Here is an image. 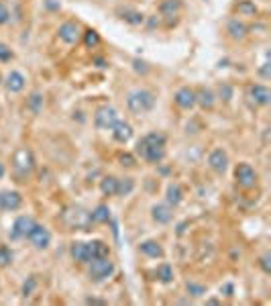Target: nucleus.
<instances>
[{
    "label": "nucleus",
    "instance_id": "nucleus-1",
    "mask_svg": "<svg viewBox=\"0 0 271 306\" xmlns=\"http://www.w3.org/2000/svg\"><path fill=\"white\" fill-rule=\"evenodd\" d=\"M165 143H167V137L159 131H151L147 135H143L139 141H137V149L135 153L145 159L147 163H153V165H159L163 159H165Z\"/></svg>",
    "mask_w": 271,
    "mask_h": 306
},
{
    "label": "nucleus",
    "instance_id": "nucleus-2",
    "mask_svg": "<svg viewBox=\"0 0 271 306\" xmlns=\"http://www.w3.org/2000/svg\"><path fill=\"white\" fill-rule=\"evenodd\" d=\"M155 102H157L155 94L147 88H137V90H131L127 94V108L137 117L151 113L155 108Z\"/></svg>",
    "mask_w": 271,
    "mask_h": 306
},
{
    "label": "nucleus",
    "instance_id": "nucleus-3",
    "mask_svg": "<svg viewBox=\"0 0 271 306\" xmlns=\"http://www.w3.org/2000/svg\"><path fill=\"white\" fill-rule=\"evenodd\" d=\"M35 169V157L29 147H18L12 155V173L16 182H27Z\"/></svg>",
    "mask_w": 271,
    "mask_h": 306
},
{
    "label": "nucleus",
    "instance_id": "nucleus-4",
    "mask_svg": "<svg viewBox=\"0 0 271 306\" xmlns=\"http://www.w3.org/2000/svg\"><path fill=\"white\" fill-rule=\"evenodd\" d=\"M61 223H63L70 231H76V229H78V231H90V227L94 225L90 212L84 210V208H80V206H70V208H65L63 214H61Z\"/></svg>",
    "mask_w": 271,
    "mask_h": 306
},
{
    "label": "nucleus",
    "instance_id": "nucleus-5",
    "mask_svg": "<svg viewBox=\"0 0 271 306\" xmlns=\"http://www.w3.org/2000/svg\"><path fill=\"white\" fill-rule=\"evenodd\" d=\"M115 274H117V264L110 259V255L108 257H96L88 264V276L96 284L110 280Z\"/></svg>",
    "mask_w": 271,
    "mask_h": 306
},
{
    "label": "nucleus",
    "instance_id": "nucleus-6",
    "mask_svg": "<svg viewBox=\"0 0 271 306\" xmlns=\"http://www.w3.org/2000/svg\"><path fill=\"white\" fill-rule=\"evenodd\" d=\"M119 121H121V117H119V111L115 106L106 104V106L96 108V113H94V127L98 131H110Z\"/></svg>",
    "mask_w": 271,
    "mask_h": 306
},
{
    "label": "nucleus",
    "instance_id": "nucleus-7",
    "mask_svg": "<svg viewBox=\"0 0 271 306\" xmlns=\"http://www.w3.org/2000/svg\"><path fill=\"white\" fill-rule=\"evenodd\" d=\"M235 182H237V186H241L243 190H251V188H255L257 186V171H255V167L251 165V163H239L237 167H235Z\"/></svg>",
    "mask_w": 271,
    "mask_h": 306
},
{
    "label": "nucleus",
    "instance_id": "nucleus-8",
    "mask_svg": "<svg viewBox=\"0 0 271 306\" xmlns=\"http://www.w3.org/2000/svg\"><path fill=\"white\" fill-rule=\"evenodd\" d=\"M27 239H29V243H31L35 249L43 251V249H47V247L51 245V231H49L45 225L37 223V225L31 229V233H29Z\"/></svg>",
    "mask_w": 271,
    "mask_h": 306
},
{
    "label": "nucleus",
    "instance_id": "nucleus-9",
    "mask_svg": "<svg viewBox=\"0 0 271 306\" xmlns=\"http://www.w3.org/2000/svg\"><path fill=\"white\" fill-rule=\"evenodd\" d=\"M37 225V221L29 214H20L16 216V221L12 223V229H10V239L12 241H18V239H27L31 229Z\"/></svg>",
    "mask_w": 271,
    "mask_h": 306
},
{
    "label": "nucleus",
    "instance_id": "nucleus-10",
    "mask_svg": "<svg viewBox=\"0 0 271 306\" xmlns=\"http://www.w3.org/2000/svg\"><path fill=\"white\" fill-rule=\"evenodd\" d=\"M57 37H59V41H63L67 45H76L80 41V37H82V27L76 20H65V23L59 25Z\"/></svg>",
    "mask_w": 271,
    "mask_h": 306
},
{
    "label": "nucleus",
    "instance_id": "nucleus-11",
    "mask_svg": "<svg viewBox=\"0 0 271 306\" xmlns=\"http://www.w3.org/2000/svg\"><path fill=\"white\" fill-rule=\"evenodd\" d=\"M22 206V194L18 190H0V212H14Z\"/></svg>",
    "mask_w": 271,
    "mask_h": 306
},
{
    "label": "nucleus",
    "instance_id": "nucleus-12",
    "mask_svg": "<svg viewBox=\"0 0 271 306\" xmlns=\"http://www.w3.org/2000/svg\"><path fill=\"white\" fill-rule=\"evenodd\" d=\"M173 102H175V106L182 108V111H192V108L196 106V90L190 88V86L177 88L175 94H173Z\"/></svg>",
    "mask_w": 271,
    "mask_h": 306
},
{
    "label": "nucleus",
    "instance_id": "nucleus-13",
    "mask_svg": "<svg viewBox=\"0 0 271 306\" xmlns=\"http://www.w3.org/2000/svg\"><path fill=\"white\" fill-rule=\"evenodd\" d=\"M229 153L224 151V149H220V147H216V149H212L210 155H208V167L214 171V173H218V176H224L227 173V169H229Z\"/></svg>",
    "mask_w": 271,
    "mask_h": 306
},
{
    "label": "nucleus",
    "instance_id": "nucleus-14",
    "mask_svg": "<svg viewBox=\"0 0 271 306\" xmlns=\"http://www.w3.org/2000/svg\"><path fill=\"white\" fill-rule=\"evenodd\" d=\"M182 12V0H161L159 4V14L165 18V25L171 27L177 23V16Z\"/></svg>",
    "mask_w": 271,
    "mask_h": 306
},
{
    "label": "nucleus",
    "instance_id": "nucleus-15",
    "mask_svg": "<svg viewBox=\"0 0 271 306\" xmlns=\"http://www.w3.org/2000/svg\"><path fill=\"white\" fill-rule=\"evenodd\" d=\"M247 96H249V100H251L253 104H257V106H267L271 102V90L267 86H263V84H253V86H249Z\"/></svg>",
    "mask_w": 271,
    "mask_h": 306
},
{
    "label": "nucleus",
    "instance_id": "nucleus-16",
    "mask_svg": "<svg viewBox=\"0 0 271 306\" xmlns=\"http://www.w3.org/2000/svg\"><path fill=\"white\" fill-rule=\"evenodd\" d=\"M151 218L157 223V225H169L173 221V208L165 202H159V204H153L151 206Z\"/></svg>",
    "mask_w": 271,
    "mask_h": 306
},
{
    "label": "nucleus",
    "instance_id": "nucleus-17",
    "mask_svg": "<svg viewBox=\"0 0 271 306\" xmlns=\"http://www.w3.org/2000/svg\"><path fill=\"white\" fill-rule=\"evenodd\" d=\"M4 86H6V90H8V92L18 94V92H22V90H25V86H27V78H25L20 72L12 70V72H8V74H6V78H4Z\"/></svg>",
    "mask_w": 271,
    "mask_h": 306
},
{
    "label": "nucleus",
    "instance_id": "nucleus-18",
    "mask_svg": "<svg viewBox=\"0 0 271 306\" xmlns=\"http://www.w3.org/2000/svg\"><path fill=\"white\" fill-rule=\"evenodd\" d=\"M110 131H112V139L117 143H123V145L129 143L133 139V133H135L133 127H131V123H127V121H119Z\"/></svg>",
    "mask_w": 271,
    "mask_h": 306
},
{
    "label": "nucleus",
    "instance_id": "nucleus-19",
    "mask_svg": "<svg viewBox=\"0 0 271 306\" xmlns=\"http://www.w3.org/2000/svg\"><path fill=\"white\" fill-rule=\"evenodd\" d=\"M139 251H141V255H145V257H149V259H161V257L165 255L161 243L155 241V239H147V241H143V243L139 245Z\"/></svg>",
    "mask_w": 271,
    "mask_h": 306
},
{
    "label": "nucleus",
    "instance_id": "nucleus-20",
    "mask_svg": "<svg viewBox=\"0 0 271 306\" xmlns=\"http://www.w3.org/2000/svg\"><path fill=\"white\" fill-rule=\"evenodd\" d=\"M70 255H72V259L78 261V264H90V261H92L88 243H84V241H74V243L70 245Z\"/></svg>",
    "mask_w": 271,
    "mask_h": 306
},
{
    "label": "nucleus",
    "instance_id": "nucleus-21",
    "mask_svg": "<svg viewBox=\"0 0 271 306\" xmlns=\"http://www.w3.org/2000/svg\"><path fill=\"white\" fill-rule=\"evenodd\" d=\"M196 104L202 108V111H212L214 104H216V94L210 90V88H198L196 90Z\"/></svg>",
    "mask_w": 271,
    "mask_h": 306
},
{
    "label": "nucleus",
    "instance_id": "nucleus-22",
    "mask_svg": "<svg viewBox=\"0 0 271 306\" xmlns=\"http://www.w3.org/2000/svg\"><path fill=\"white\" fill-rule=\"evenodd\" d=\"M182 202H184V190H182L179 184L171 182L165 190V204H169L171 208H177Z\"/></svg>",
    "mask_w": 271,
    "mask_h": 306
},
{
    "label": "nucleus",
    "instance_id": "nucleus-23",
    "mask_svg": "<svg viewBox=\"0 0 271 306\" xmlns=\"http://www.w3.org/2000/svg\"><path fill=\"white\" fill-rule=\"evenodd\" d=\"M227 33H229V37H231V39L241 41V39H245V37H247L249 29H247V25H245L243 20H239V18H231V20H229V25H227Z\"/></svg>",
    "mask_w": 271,
    "mask_h": 306
},
{
    "label": "nucleus",
    "instance_id": "nucleus-24",
    "mask_svg": "<svg viewBox=\"0 0 271 306\" xmlns=\"http://www.w3.org/2000/svg\"><path fill=\"white\" fill-rule=\"evenodd\" d=\"M119 16H121L125 23L133 25V27L145 23V14L139 12V10H135V8H121V10H119Z\"/></svg>",
    "mask_w": 271,
    "mask_h": 306
},
{
    "label": "nucleus",
    "instance_id": "nucleus-25",
    "mask_svg": "<svg viewBox=\"0 0 271 306\" xmlns=\"http://www.w3.org/2000/svg\"><path fill=\"white\" fill-rule=\"evenodd\" d=\"M235 10H237L239 16H257L259 14V8H257V4L253 0H239Z\"/></svg>",
    "mask_w": 271,
    "mask_h": 306
},
{
    "label": "nucleus",
    "instance_id": "nucleus-26",
    "mask_svg": "<svg viewBox=\"0 0 271 306\" xmlns=\"http://www.w3.org/2000/svg\"><path fill=\"white\" fill-rule=\"evenodd\" d=\"M88 249H90L92 259H96V257H108V255H110V247H108L104 241H100V239L90 241V243H88Z\"/></svg>",
    "mask_w": 271,
    "mask_h": 306
},
{
    "label": "nucleus",
    "instance_id": "nucleus-27",
    "mask_svg": "<svg viewBox=\"0 0 271 306\" xmlns=\"http://www.w3.org/2000/svg\"><path fill=\"white\" fill-rule=\"evenodd\" d=\"M43 104H45V98L41 92H31L29 98H27V108L31 115H39L43 111Z\"/></svg>",
    "mask_w": 271,
    "mask_h": 306
},
{
    "label": "nucleus",
    "instance_id": "nucleus-28",
    "mask_svg": "<svg viewBox=\"0 0 271 306\" xmlns=\"http://www.w3.org/2000/svg\"><path fill=\"white\" fill-rule=\"evenodd\" d=\"M90 216H92V223H94V225H102V223H108V221L112 218L108 204H98V206L90 212Z\"/></svg>",
    "mask_w": 271,
    "mask_h": 306
},
{
    "label": "nucleus",
    "instance_id": "nucleus-29",
    "mask_svg": "<svg viewBox=\"0 0 271 306\" xmlns=\"http://www.w3.org/2000/svg\"><path fill=\"white\" fill-rule=\"evenodd\" d=\"M117 184H119V178L115 176H104L100 180V192L104 196H117Z\"/></svg>",
    "mask_w": 271,
    "mask_h": 306
},
{
    "label": "nucleus",
    "instance_id": "nucleus-30",
    "mask_svg": "<svg viewBox=\"0 0 271 306\" xmlns=\"http://www.w3.org/2000/svg\"><path fill=\"white\" fill-rule=\"evenodd\" d=\"M155 276H157V280H159L161 284H171V282H173V268H171L169 264H161V266L157 268Z\"/></svg>",
    "mask_w": 271,
    "mask_h": 306
},
{
    "label": "nucleus",
    "instance_id": "nucleus-31",
    "mask_svg": "<svg viewBox=\"0 0 271 306\" xmlns=\"http://www.w3.org/2000/svg\"><path fill=\"white\" fill-rule=\"evenodd\" d=\"M133 190H135V182H133V178H119V184H117V196H129Z\"/></svg>",
    "mask_w": 271,
    "mask_h": 306
},
{
    "label": "nucleus",
    "instance_id": "nucleus-32",
    "mask_svg": "<svg viewBox=\"0 0 271 306\" xmlns=\"http://www.w3.org/2000/svg\"><path fill=\"white\" fill-rule=\"evenodd\" d=\"M82 37H84V45H86L88 49H94V47L100 45V35H98L94 29H86V31L82 33Z\"/></svg>",
    "mask_w": 271,
    "mask_h": 306
},
{
    "label": "nucleus",
    "instance_id": "nucleus-33",
    "mask_svg": "<svg viewBox=\"0 0 271 306\" xmlns=\"http://www.w3.org/2000/svg\"><path fill=\"white\" fill-rule=\"evenodd\" d=\"M186 292L190 298H200L206 294V286H202L198 282H186Z\"/></svg>",
    "mask_w": 271,
    "mask_h": 306
},
{
    "label": "nucleus",
    "instance_id": "nucleus-34",
    "mask_svg": "<svg viewBox=\"0 0 271 306\" xmlns=\"http://www.w3.org/2000/svg\"><path fill=\"white\" fill-rule=\"evenodd\" d=\"M14 259V253L8 245H0V268H8Z\"/></svg>",
    "mask_w": 271,
    "mask_h": 306
},
{
    "label": "nucleus",
    "instance_id": "nucleus-35",
    "mask_svg": "<svg viewBox=\"0 0 271 306\" xmlns=\"http://www.w3.org/2000/svg\"><path fill=\"white\" fill-rule=\"evenodd\" d=\"M37 286H39V282H37V278L35 276H31V278H27L25 280V284H22V296L27 298V296H33V292L37 290Z\"/></svg>",
    "mask_w": 271,
    "mask_h": 306
},
{
    "label": "nucleus",
    "instance_id": "nucleus-36",
    "mask_svg": "<svg viewBox=\"0 0 271 306\" xmlns=\"http://www.w3.org/2000/svg\"><path fill=\"white\" fill-rule=\"evenodd\" d=\"M119 163H121L123 167H135L137 157L133 153H121V155H119Z\"/></svg>",
    "mask_w": 271,
    "mask_h": 306
},
{
    "label": "nucleus",
    "instance_id": "nucleus-37",
    "mask_svg": "<svg viewBox=\"0 0 271 306\" xmlns=\"http://www.w3.org/2000/svg\"><path fill=\"white\" fill-rule=\"evenodd\" d=\"M233 94H235V92H233V88H231L229 84H224V82H222V84L218 86V96H220L224 102H229V100L233 98Z\"/></svg>",
    "mask_w": 271,
    "mask_h": 306
},
{
    "label": "nucleus",
    "instance_id": "nucleus-38",
    "mask_svg": "<svg viewBox=\"0 0 271 306\" xmlns=\"http://www.w3.org/2000/svg\"><path fill=\"white\" fill-rule=\"evenodd\" d=\"M10 23V8L6 6L4 0H0V25H8Z\"/></svg>",
    "mask_w": 271,
    "mask_h": 306
},
{
    "label": "nucleus",
    "instance_id": "nucleus-39",
    "mask_svg": "<svg viewBox=\"0 0 271 306\" xmlns=\"http://www.w3.org/2000/svg\"><path fill=\"white\" fill-rule=\"evenodd\" d=\"M259 268L263 270V274H271V253H263L261 257H259Z\"/></svg>",
    "mask_w": 271,
    "mask_h": 306
},
{
    "label": "nucleus",
    "instance_id": "nucleus-40",
    "mask_svg": "<svg viewBox=\"0 0 271 306\" xmlns=\"http://www.w3.org/2000/svg\"><path fill=\"white\" fill-rule=\"evenodd\" d=\"M12 57H14V53L10 51V47H8L6 43H0V61L6 63V61H10Z\"/></svg>",
    "mask_w": 271,
    "mask_h": 306
},
{
    "label": "nucleus",
    "instance_id": "nucleus-41",
    "mask_svg": "<svg viewBox=\"0 0 271 306\" xmlns=\"http://www.w3.org/2000/svg\"><path fill=\"white\" fill-rule=\"evenodd\" d=\"M259 76H261V78H265V80H269L271 78V63L269 61H265V63L259 68Z\"/></svg>",
    "mask_w": 271,
    "mask_h": 306
},
{
    "label": "nucleus",
    "instance_id": "nucleus-42",
    "mask_svg": "<svg viewBox=\"0 0 271 306\" xmlns=\"http://www.w3.org/2000/svg\"><path fill=\"white\" fill-rule=\"evenodd\" d=\"M133 65H135L137 72H141V74H147V72H149V68H147V63H145V61H139V59H135V61H133Z\"/></svg>",
    "mask_w": 271,
    "mask_h": 306
},
{
    "label": "nucleus",
    "instance_id": "nucleus-43",
    "mask_svg": "<svg viewBox=\"0 0 271 306\" xmlns=\"http://www.w3.org/2000/svg\"><path fill=\"white\" fill-rule=\"evenodd\" d=\"M149 29H155V27H159V16L157 14H153V16H149V25H147Z\"/></svg>",
    "mask_w": 271,
    "mask_h": 306
},
{
    "label": "nucleus",
    "instance_id": "nucleus-44",
    "mask_svg": "<svg viewBox=\"0 0 271 306\" xmlns=\"http://www.w3.org/2000/svg\"><path fill=\"white\" fill-rule=\"evenodd\" d=\"M86 304H100V306H104V304H106V300H98V298H86Z\"/></svg>",
    "mask_w": 271,
    "mask_h": 306
},
{
    "label": "nucleus",
    "instance_id": "nucleus-45",
    "mask_svg": "<svg viewBox=\"0 0 271 306\" xmlns=\"http://www.w3.org/2000/svg\"><path fill=\"white\" fill-rule=\"evenodd\" d=\"M220 290H224V292H227L224 296H233V284H224V288H220Z\"/></svg>",
    "mask_w": 271,
    "mask_h": 306
},
{
    "label": "nucleus",
    "instance_id": "nucleus-46",
    "mask_svg": "<svg viewBox=\"0 0 271 306\" xmlns=\"http://www.w3.org/2000/svg\"><path fill=\"white\" fill-rule=\"evenodd\" d=\"M4 176H6V167H4V163L0 161V180H2Z\"/></svg>",
    "mask_w": 271,
    "mask_h": 306
},
{
    "label": "nucleus",
    "instance_id": "nucleus-47",
    "mask_svg": "<svg viewBox=\"0 0 271 306\" xmlns=\"http://www.w3.org/2000/svg\"><path fill=\"white\" fill-rule=\"evenodd\" d=\"M94 61L98 63V68H106V61H104V59H100V57H98V59H94Z\"/></svg>",
    "mask_w": 271,
    "mask_h": 306
},
{
    "label": "nucleus",
    "instance_id": "nucleus-48",
    "mask_svg": "<svg viewBox=\"0 0 271 306\" xmlns=\"http://www.w3.org/2000/svg\"><path fill=\"white\" fill-rule=\"evenodd\" d=\"M206 304H220V300H216V298H210V300H206Z\"/></svg>",
    "mask_w": 271,
    "mask_h": 306
},
{
    "label": "nucleus",
    "instance_id": "nucleus-49",
    "mask_svg": "<svg viewBox=\"0 0 271 306\" xmlns=\"http://www.w3.org/2000/svg\"><path fill=\"white\" fill-rule=\"evenodd\" d=\"M45 2H47V6H49V8H59V4H53L51 0H45Z\"/></svg>",
    "mask_w": 271,
    "mask_h": 306
},
{
    "label": "nucleus",
    "instance_id": "nucleus-50",
    "mask_svg": "<svg viewBox=\"0 0 271 306\" xmlns=\"http://www.w3.org/2000/svg\"><path fill=\"white\" fill-rule=\"evenodd\" d=\"M0 294H2V284H0Z\"/></svg>",
    "mask_w": 271,
    "mask_h": 306
},
{
    "label": "nucleus",
    "instance_id": "nucleus-51",
    "mask_svg": "<svg viewBox=\"0 0 271 306\" xmlns=\"http://www.w3.org/2000/svg\"><path fill=\"white\" fill-rule=\"evenodd\" d=\"M106 2H108V0H106Z\"/></svg>",
    "mask_w": 271,
    "mask_h": 306
}]
</instances>
